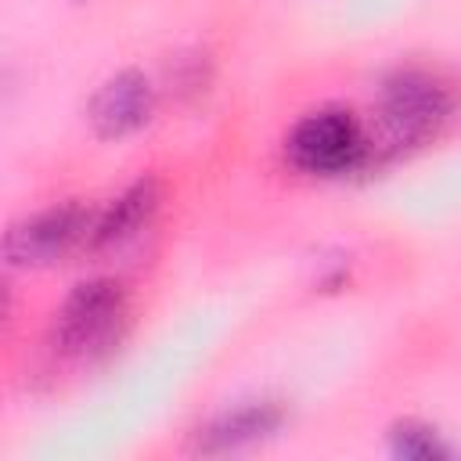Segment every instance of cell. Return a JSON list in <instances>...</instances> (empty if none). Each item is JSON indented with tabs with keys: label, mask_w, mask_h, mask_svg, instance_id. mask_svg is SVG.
Listing matches in <instances>:
<instances>
[{
	"label": "cell",
	"mask_w": 461,
	"mask_h": 461,
	"mask_svg": "<svg viewBox=\"0 0 461 461\" xmlns=\"http://www.w3.org/2000/svg\"><path fill=\"white\" fill-rule=\"evenodd\" d=\"M393 454L411 457V461H432V457H447L450 447L439 439L436 429L418 425V421H403L393 429Z\"/></svg>",
	"instance_id": "ba28073f"
},
{
	"label": "cell",
	"mask_w": 461,
	"mask_h": 461,
	"mask_svg": "<svg viewBox=\"0 0 461 461\" xmlns=\"http://www.w3.org/2000/svg\"><path fill=\"white\" fill-rule=\"evenodd\" d=\"M155 205H158V184H155V180H137V184L126 187V191L108 205V212L90 227V249H112V245L130 241L133 234L144 230V223L151 220Z\"/></svg>",
	"instance_id": "8992f818"
},
{
	"label": "cell",
	"mask_w": 461,
	"mask_h": 461,
	"mask_svg": "<svg viewBox=\"0 0 461 461\" xmlns=\"http://www.w3.org/2000/svg\"><path fill=\"white\" fill-rule=\"evenodd\" d=\"M450 115V90L418 68L396 72L382 86V122L396 140H425Z\"/></svg>",
	"instance_id": "3957f363"
},
{
	"label": "cell",
	"mask_w": 461,
	"mask_h": 461,
	"mask_svg": "<svg viewBox=\"0 0 461 461\" xmlns=\"http://www.w3.org/2000/svg\"><path fill=\"white\" fill-rule=\"evenodd\" d=\"M277 421H281V414H277V407H270V403L241 407V411L227 414L223 421H216V425L209 429V447L227 450V447L252 443V439H259V436L274 432V429H277Z\"/></svg>",
	"instance_id": "52a82bcc"
},
{
	"label": "cell",
	"mask_w": 461,
	"mask_h": 461,
	"mask_svg": "<svg viewBox=\"0 0 461 461\" xmlns=\"http://www.w3.org/2000/svg\"><path fill=\"white\" fill-rule=\"evenodd\" d=\"M90 212L76 202L54 205L36 212L32 220H22L7 230L4 252L14 267H47L61 256H68L79 241H90Z\"/></svg>",
	"instance_id": "277c9868"
},
{
	"label": "cell",
	"mask_w": 461,
	"mask_h": 461,
	"mask_svg": "<svg viewBox=\"0 0 461 461\" xmlns=\"http://www.w3.org/2000/svg\"><path fill=\"white\" fill-rule=\"evenodd\" d=\"M126 317V292L119 281L97 277L79 285L54 321V342L65 353H90L104 346Z\"/></svg>",
	"instance_id": "7a4b0ae2"
},
{
	"label": "cell",
	"mask_w": 461,
	"mask_h": 461,
	"mask_svg": "<svg viewBox=\"0 0 461 461\" xmlns=\"http://www.w3.org/2000/svg\"><path fill=\"white\" fill-rule=\"evenodd\" d=\"M364 130L342 108H324L306 115L288 137V158L303 173L335 176L353 169L364 158Z\"/></svg>",
	"instance_id": "6da1fadb"
},
{
	"label": "cell",
	"mask_w": 461,
	"mask_h": 461,
	"mask_svg": "<svg viewBox=\"0 0 461 461\" xmlns=\"http://www.w3.org/2000/svg\"><path fill=\"white\" fill-rule=\"evenodd\" d=\"M151 108H155L151 83L140 72H119L94 94L90 119L101 137H122V133H133L137 126H144Z\"/></svg>",
	"instance_id": "5b68a950"
}]
</instances>
